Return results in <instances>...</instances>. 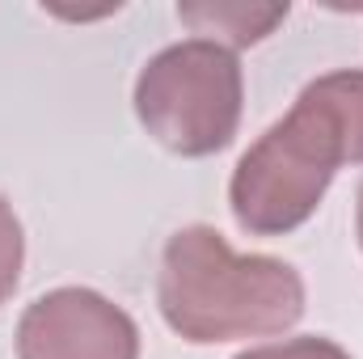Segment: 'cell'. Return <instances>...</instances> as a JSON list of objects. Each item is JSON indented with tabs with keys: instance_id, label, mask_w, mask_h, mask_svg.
<instances>
[{
	"instance_id": "cell-1",
	"label": "cell",
	"mask_w": 363,
	"mask_h": 359,
	"mask_svg": "<svg viewBox=\"0 0 363 359\" xmlns=\"http://www.w3.org/2000/svg\"><path fill=\"white\" fill-rule=\"evenodd\" d=\"M157 304L165 326L199 347L271 338L304 317V279L283 258L237 254L211 224H186L165 241Z\"/></svg>"
},
{
	"instance_id": "cell-3",
	"label": "cell",
	"mask_w": 363,
	"mask_h": 359,
	"mask_svg": "<svg viewBox=\"0 0 363 359\" xmlns=\"http://www.w3.org/2000/svg\"><path fill=\"white\" fill-rule=\"evenodd\" d=\"M342 165L347 157L334 136L291 101V110L241 153L228 207L250 237H287L321 207Z\"/></svg>"
},
{
	"instance_id": "cell-5",
	"label": "cell",
	"mask_w": 363,
	"mask_h": 359,
	"mask_svg": "<svg viewBox=\"0 0 363 359\" xmlns=\"http://www.w3.org/2000/svg\"><path fill=\"white\" fill-rule=\"evenodd\" d=\"M296 101H304L317 118H325V127L334 131V140L347 153V165H363V72L359 68H338V72H325V77L308 81Z\"/></svg>"
},
{
	"instance_id": "cell-9",
	"label": "cell",
	"mask_w": 363,
	"mask_h": 359,
	"mask_svg": "<svg viewBox=\"0 0 363 359\" xmlns=\"http://www.w3.org/2000/svg\"><path fill=\"white\" fill-rule=\"evenodd\" d=\"M355 237H359V250H363V178L355 186Z\"/></svg>"
},
{
	"instance_id": "cell-7",
	"label": "cell",
	"mask_w": 363,
	"mask_h": 359,
	"mask_svg": "<svg viewBox=\"0 0 363 359\" xmlns=\"http://www.w3.org/2000/svg\"><path fill=\"white\" fill-rule=\"evenodd\" d=\"M21 263H26V233H21V220H17L13 203L0 194V304L17 292Z\"/></svg>"
},
{
	"instance_id": "cell-2",
	"label": "cell",
	"mask_w": 363,
	"mask_h": 359,
	"mask_svg": "<svg viewBox=\"0 0 363 359\" xmlns=\"http://www.w3.org/2000/svg\"><path fill=\"white\" fill-rule=\"evenodd\" d=\"M140 127L178 157H216L233 144L245 110V72L233 47L182 38L157 51L135 77Z\"/></svg>"
},
{
	"instance_id": "cell-8",
	"label": "cell",
	"mask_w": 363,
	"mask_h": 359,
	"mask_svg": "<svg viewBox=\"0 0 363 359\" xmlns=\"http://www.w3.org/2000/svg\"><path fill=\"white\" fill-rule=\"evenodd\" d=\"M237 359H351L347 347H338L334 338H321V334H304V338H283V343H262V347H250Z\"/></svg>"
},
{
	"instance_id": "cell-4",
	"label": "cell",
	"mask_w": 363,
	"mask_h": 359,
	"mask_svg": "<svg viewBox=\"0 0 363 359\" xmlns=\"http://www.w3.org/2000/svg\"><path fill=\"white\" fill-rule=\"evenodd\" d=\"M17 359H140V326L93 287H55L26 304Z\"/></svg>"
},
{
	"instance_id": "cell-6",
	"label": "cell",
	"mask_w": 363,
	"mask_h": 359,
	"mask_svg": "<svg viewBox=\"0 0 363 359\" xmlns=\"http://www.w3.org/2000/svg\"><path fill=\"white\" fill-rule=\"evenodd\" d=\"M178 17L199 34H220L228 47H254L287 17V4H245V0H207L178 4ZM216 38V43H220Z\"/></svg>"
}]
</instances>
